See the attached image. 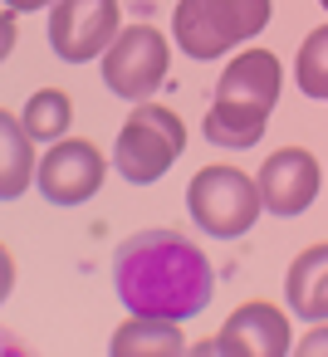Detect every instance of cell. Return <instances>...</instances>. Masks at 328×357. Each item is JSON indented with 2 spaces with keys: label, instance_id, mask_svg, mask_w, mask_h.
I'll return each mask as SVG.
<instances>
[{
  "label": "cell",
  "instance_id": "cell-4",
  "mask_svg": "<svg viewBox=\"0 0 328 357\" xmlns=\"http://www.w3.org/2000/svg\"><path fill=\"white\" fill-rule=\"evenodd\" d=\"M186 206L206 235L235 240L255 225L264 196H260V181H250L240 167H201L186 186Z\"/></svg>",
  "mask_w": 328,
  "mask_h": 357
},
{
  "label": "cell",
  "instance_id": "cell-7",
  "mask_svg": "<svg viewBox=\"0 0 328 357\" xmlns=\"http://www.w3.org/2000/svg\"><path fill=\"white\" fill-rule=\"evenodd\" d=\"M103 152L84 137H59L45 157H40V191L54 206H84L89 196H98L103 186Z\"/></svg>",
  "mask_w": 328,
  "mask_h": 357
},
{
  "label": "cell",
  "instance_id": "cell-16",
  "mask_svg": "<svg viewBox=\"0 0 328 357\" xmlns=\"http://www.w3.org/2000/svg\"><path fill=\"white\" fill-rule=\"evenodd\" d=\"M294 84H299V93H308V98H328V25L308 30V40L299 45Z\"/></svg>",
  "mask_w": 328,
  "mask_h": 357
},
{
  "label": "cell",
  "instance_id": "cell-18",
  "mask_svg": "<svg viewBox=\"0 0 328 357\" xmlns=\"http://www.w3.org/2000/svg\"><path fill=\"white\" fill-rule=\"evenodd\" d=\"M10 10H45V6H54V0H6Z\"/></svg>",
  "mask_w": 328,
  "mask_h": 357
},
{
  "label": "cell",
  "instance_id": "cell-19",
  "mask_svg": "<svg viewBox=\"0 0 328 357\" xmlns=\"http://www.w3.org/2000/svg\"><path fill=\"white\" fill-rule=\"evenodd\" d=\"M318 6H323V10H328V0H318Z\"/></svg>",
  "mask_w": 328,
  "mask_h": 357
},
{
  "label": "cell",
  "instance_id": "cell-13",
  "mask_svg": "<svg viewBox=\"0 0 328 357\" xmlns=\"http://www.w3.org/2000/svg\"><path fill=\"white\" fill-rule=\"evenodd\" d=\"M264 123H269V113H250V108H235V103H211V113H206V137L216 142V147H225V152H245V147H255L260 137H264Z\"/></svg>",
  "mask_w": 328,
  "mask_h": 357
},
{
  "label": "cell",
  "instance_id": "cell-3",
  "mask_svg": "<svg viewBox=\"0 0 328 357\" xmlns=\"http://www.w3.org/2000/svg\"><path fill=\"white\" fill-rule=\"evenodd\" d=\"M186 147V128L172 108H157V103H137L128 113V123L118 128V142H113V167L133 181V186H147L157 176L172 172V162L181 157Z\"/></svg>",
  "mask_w": 328,
  "mask_h": 357
},
{
  "label": "cell",
  "instance_id": "cell-6",
  "mask_svg": "<svg viewBox=\"0 0 328 357\" xmlns=\"http://www.w3.org/2000/svg\"><path fill=\"white\" fill-rule=\"evenodd\" d=\"M118 35V0H54L50 10V45L64 64H89L108 54Z\"/></svg>",
  "mask_w": 328,
  "mask_h": 357
},
{
  "label": "cell",
  "instance_id": "cell-5",
  "mask_svg": "<svg viewBox=\"0 0 328 357\" xmlns=\"http://www.w3.org/2000/svg\"><path fill=\"white\" fill-rule=\"evenodd\" d=\"M167 64H172L167 40L152 25H128L103 54V84L128 103H147L167 84Z\"/></svg>",
  "mask_w": 328,
  "mask_h": 357
},
{
  "label": "cell",
  "instance_id": "cell-1",
  "mask_svg": "<svg viewBox=\"0 0 328 357\" xmlns=\"http://www.w3.org/2000/svg\"><path fill=\"white\" fill-rule=\"evenodd\" d=\"M113 284L128 313L186 323L211 303L216 274L201 245L181 240L177 230H142L118 245Z\"/></svg>",
  "mask_w": 328,
  "mask_h": 357
},
{
  "label": "cell",
  "instance_id": "cell-9",
  "mask_svg": "<svg viewBox=\"0 0 328 357\" xmlns=\"http://www.w3.org/2000/svg\"><path fill=\"white\" fill-rule=\"evenodd\" d=\"M289 337H294L289 318L274 303H245L216 333V352L221 357H240V352H250V357H279V352H289Z\"/></svg>",
  "mask_w": 328,
  "mask_h": 357
},
{
  "label": "cell",
  "instance_id": "cell-17",
  "mask_svg": "<svg viewBox=\"0 0 328 357\" xmlns=\"http://www.w3.org/2000/svg\"><path fill=\"white\" fill-rule=\"evenodd\" d=\"M299 352H304V357H328V323H323V328H313V333L299 342Z\"/></svg>",
  "mask_w": 328,
  "mask_h": 357
},
{
  "label": "cell",
  "instance_id": "cell-11",
  "mask_svg": "<svg viewBox=\"0 0 328 357\" xmlns=\"http://www.w3.org/2000/svg\"><path fill=\"white\" fill-rule=\"evenodd\" d=\"M289 308L308 323H328V245H308L284 279Z\"/></svg>",
  "mask_w": 328,
  "mask_h": 357
},
{
  "label": "cell",
  "instance_id": "cell-14",
  "mask_svg": "<svg viewBox=\"0 0 328 357\" xmlns=\"http://www.w3.org/2000/svg\"><path fill=\"white\" fill-rule=\"evenodd\" d=\"M0 142H6V162H0V201H15V196H25L30 172H35L30 132H25L10 113H0Z\"/></svg>",
  "mask_w": 328,
  "mask_h": 357
},
{
  "label": "cell",
  "instance_id": "cell-10",
  "mask_svg": "<svg viewBox=\"0 0 328 357\" xmlns=\"http://www.w3.org/2000/svg\"><path fill=\"white\" fill-rule=\"evenodd\" d=\"M279 59L269 50H245L240 59L225 64L221 74V103H235V108H250V113H269L279 103Z\"/></svg>",
  "mask_w": 328,
  "mask_h": 357
},
{
  "label": "cell",
  "instance_id": "cell-12",
  "mask_svg": "<svg viewBox=\"0 0 328 357\" xmlns=\"http://www.w3.org/2000/svg\"><path fill=\"white\" fill-rule=\"evenodd\" d=\"M113 352L118 357H177V352H186V337H181V323H172V318L133 313L113 333Z\"/></svg>",
  "mask_w": 328,
  "mask_h": 357
},
{
  "label": "cell",
  "instance_id": "cell-2",
  "mask_svg": "<svg viewBox=\"0 0 328 357\" xmlns=\"http://www.w3.org/2000/svg\"><path fill=\"white\" fill-rule=\"evenodd\" d=\"M269 25V0H177V50L186 59H216Z\"/></svg>",
  "mask_w": 328,
  "mask_h": 357
},
{
  "label": "cell",
  "instance_id": "cell-15",
  "mask_svg": "<svg viewBox=\"0 0 328 357\" xmlns=\"http://www.w3.org/2000/svg\"><path fill=\"white\" fill-rule=\"evenodd\" d=\"M25 132L30 137H40V142H59L64 132H69V123H74V103H69V93L64 89H40L30 103H25Z\"/></svg>",
  "mask_w": 328,
  "mask_h": 357
},
{
  "label": "cell",
  "instance_id": "cell-8",
  "mask_svg": "<svg viewBox=\"0 0 328 357\" xmlns=\"http://www.w3.org/2000/svg\"><path fill=\"white\" fill-rule=\"evenodd\" d=\"M318 181H323V172H318L313 152H304V147H279V152L264 157V167H260L264 211H274V215H299V211H308L313 196H318Z\"/></svg>",
  "mask_w": 328,
  "mask_h": 357
}]
</instances>
